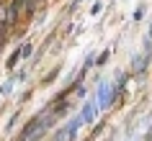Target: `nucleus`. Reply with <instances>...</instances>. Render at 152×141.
<instances>
[{
  "label": "nucleus",
  "mask_w": 152,
  "mask_h": 141,
  "mask_svg": "<svg viewBox=\"0 0 152 141\" xmlns=\"http://www.w3.org/2000/svg\"><path fill=\"white\" fill-rule=\"evenodd\" d=\"M103 128H106V121H101V123H96V128H93V131H90V139L96 141L98 136H101V133H103Z\"/></svg>",
  "instance_id": "nucleus-9"
},
{
  "label": "nucleus",
  "mask_w": 152,
  "mask_h": 141,
  "mask_svg": "<svg viewBox=\"0 0 152 141\" xmlns=\"http://www.w3.org/2000/svg\"><path fill=\"white\" fill-rule=\"evenodd\" d=\"M16 82H18V74H13V77H8L5 82H3V87H0V93H3V95H10L13 90H16Z\"/></svg>",
  "instance_id": "nucleus-5"
},
{
  "label": "nucleus",
  "mask_w": 152,
  "mask_h": 141,
  "mask_svg": "<svg viewBox=\"0 0 152 141\" xmlns=\"http://www.w3.org/2000/svg\"><path fill=\"white\" fill-rule=\"evenodd\" d=\"M147 39H152V23H150V28H147Z\"/></svg>",
  "instance_id": "nucleus-15"
},
{
  "label": "nucleus",
  "mask_w": 152,
  "mask_h": 141,
  "mask_svg": "<svg viewBox=\"0 0 152 141\" xmlns=\"http://www.w3.org/2000/svg\"><path fill=\"white\" fill-rule=\"evenodd\" d=\"M101 10H103V0H96V3L90 5V16H93V18L101 16Z\"/></svg>",
  "instance_id": "nucleus-10"
},
{
  "label": "nucleus",
  "mask_w": 152,
  "mask_h": 141,
  "mask_svg": "<svg viewBox=\"0 0 152 141\" xmlns=\"http://www.w3.org/2000/svg\"><path fill=\"white\" fill-rule=\"evenodd\" d=\"M75 95H77V98H85V95H88V87L80 82V85H77V90H75Z\"/></svg>",
  "instance_id": "nucleus-12"
},
{
  "label": "nucleus",
  "mask_w": 152,
  "mask_h": 141,
  "mask_svg": "<svg viewBox=\"0 0 152 141\" xmlns=\"http://www.w3.org/2000/svg\"><path fill=\"white\" fill-rule=\"evenodd\" d=\"M98 105H101V103L96 100V95L85 100V105H83V108H80V113H83V121H85V123H93V121H96L98 110H101V108H98Z\"/></svg>",
  "instance_id": "nucleus-1"
},
{
  "label": "nucleus",
  "mask_w": 152,
  "mask_h": 141,
  "mask_svg": "<svg viewBox=\"0 0 152 141\" xmlns=\"http://www.w3.org/2000/svg\"><path fill=\"white\" fill-rule=\"evenodd\" d=\"M144 13H147V3H139V5L134 8V13H132V23H139V21L144 18Z\"/></svg>",
  "instance_id": "nucleus-6"
},
{
  "label": "nucleus",
  "mask_w": 152,
  "mask_h": 141,
  "mask_svg": "<svg viewBox=\"0 0 152 141\" xmlns=\"http://www.w3.org/2000/svg\"><path fill=\"white\" fill-rule=\"evenodd\" d=\"M49 105H52V113L62 121V118H67L70 110L75 108V100H59V103H49Z\"/></svg>",
  "instance_id": "nucleus-2"
},
{
  "label": "nucleus",
  "mask_w": 152,
  "mask_h": 141,
  "mask_svg": "<svg viewBox=\"0 0 152 141\" xmlns=\"http://www.w3.org/2000/svg\"><path fill=\"white\" fill-rule=\"evenodd\" d=\"M108 56H111V49H106L103 54H101V56H98V59H96V67H103V64L108 62Z\"/></svg>",
  "instance_id": "nucleus-11"
},
{
  "label": "nucleus",
  "mask_w": 152,
  "mask_h": 141,
  "mask_svg": "<svg viewBox=\"0 0 152 141\" xmlns=\"http://www.w3.org/2000/svg\"><path fill=\"white\" fill-rule=\"evenodd\" d=\"M83 0H70V8H67V13H75L77 10V5H80Z\"/></svg>",
  "instance_id": "nucleus-13"
},
{
  "label": "nucleus",
  "mask_w": 152,
  "mask_h": 141,
  "mask_svg": "<svg viewBox=\"0 0 152 141\" xmlns=\"http://www.w3.org/2000/svg\"><path fill=\"white\" fill-rule=\"evenodd\" d=\"M21 59H23V51H21V46H16V49H13V54L5 59V69L13 72V69H16V64L21 62Z\"/></svg>",
  "instance_id": "nucleus-3"
},
{
  "label": "nucleus",
  "mask_w": 152,
  "mask_h": 141,
  "mask_svg": "<svg viewBox=\"0 0 152 141\" xmlns=\"http://www.w3.org/2000/svg\"><path fill=\"white\" fill-rule=\"evenodd\" d=\"M18 118H21V110H16V113H13V116L8 118V123H5V133H10V131H13V128H16Z\"/></svg>",
  "instance_id": "nucleus-8"
},
{
  "label": "nucleus",
  "mask_w": 152,
  "mask_h": 141,
  "mask_svg": "<svg viewBox=\"0 0 152 141\" xmlns=\"http://www.w3.org/2000/svg\"><path fill=\"white\" fill-rule=\"evenodd\" d=\"M59 72H62V67H59V64H57V67H52V69H49L47 74H44V77H41V87H47V85H52V82H54V80L59 77Z\"/></svg>",
  "instance_id": "nucleus-4"
},
{
  "label": "nucleus",
  "mask_w": 152,
  "mask_h": 141,
  "mask_svg": "<svg viewBox=\"0 0 152 141\" xmlns=\"http://www.w3.org/2000/svg\"><path fill=\"white\" fill-rule=\"evenodd\" d=\"M21 51H23V59H31V54H34V41H31V39L23 41V44H21Z\"/></svg>",
  "instance_id": "nucleus-7"
},
{
  "label": "nucleus",
  "mask_w": 152,
  "mask_h": 141,
  "mask_svg": "<svg viewBox=\"0 0 152 141\" xmlns=\"http://www.w3.org/2000/svg\"><path fill=\"white\" fill-rule=\"evenodd\" d=\"M83 141H93V139H90V136H88V139H83Z\"/></svg>",
  "instance_id": "nucleus-16"
},
{
  "label": "nucleus",
  "mask_w": 152,
  "mask_h": 141,
  "mask_svg": "<svg viewBox=\"0 0 152 141\" xmlns=\"http://www.w3.org/2000/svg\"><path fill=\"white\" fill-rule=\"evenodd\" d=\"M31 95H34V87H28V90H26V93L21 95V103H26V100H28V98H31Z\"/></svg>",
  "instance_id": "nucleus-14"
}]
</instances>
